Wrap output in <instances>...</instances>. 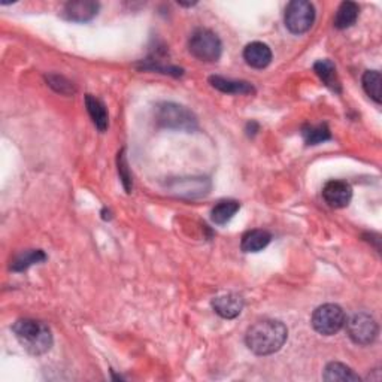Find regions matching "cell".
<instances>
[{"label":"cell","instance_id":"9c48e42d","mask_svg":"<svg viewBox=\"0 0 382 382\" xmlns=\"http://www.w3.org/2000/svg\"><path fill=\"white\" fill-rule=\"evenodd\" d=\"M99 3L90 2V0H78V2H69L65 6L63 15L65 19L76 21V23H85L90 21L93 16L98 15Z\"/></svg>","mask_w":382,"mask_h":382},{"label":"cell","instance_id":"5b68a950","mask_svg":"<svg viewBox=\"0 0 382 382\" xmlns=\"http://www.w3.org/2000/svg\"><path fill=\"white\" fill-rule=\"evenodd\" d=\"M311 323L319 335L333 336L337 332H341L346 323L345 312L341 306L335 305V303H326V305L314 311Z\"/></svg>","mask_w":382,"mask_h":382},{"label":"cell","instance_id":"2e32d148","mask_svg":"<svg viewBox=\"0 0 382 382\" xmlns=\"http://www.w3.org/2000/svg\"><path fill=\"white\" fill-rule=\"evenodd\" d=\"M85 106H87V111H89L94 126L98 127L100 132H105L108 127V112H106L105 105H103L99 99H95L94 95L87 94L85 95Z\"/></svg>","mask_w":382,"mask_h":382},{"label":"cell","instance_id":"7c38bea8","mask_svg":"<svg viewBox=\"0 0 382 382\" xmlns=\"http://www.w3.org/2000/svg\"><path fill=\"white\" fill-rule=\"evenodd\" d=\"M272 240V234L266 230H249L242 236L240 248L244 253H258Z\"/></svg>","mask_w":382,"mask_h":382},{"label":"cell","instance_id":"5bb4252c","mask_svg":"<svg viewBox=\"0 0 382 382\" xmlns=\"http://www.w3.org/2000/svg\"><path fill=\"white\" fill-rule=\"evenodd\" d=\"M314 71L326 87L336 93H341V81L336 72V66L330 60H319L314 65Z\"/></svg>","mask_w":382,"mask_h":382},{"label":"cell","instance_id":"ac0fdd59","mask_svg":"<svg viewBox=\"0 0 382 382\" xmlns=\"http://www.w3.org/2000/svg\"><path fill=\"white\" fill-rule=\"evenodd\" d=\"M239 207L240 205L236 201H221L212 207L211 218L215 224L223 225L233 218L234 214L239 211Z\"/></svg>","mask_w":382,"mask_h":382},{"label":"cell","instance_id":"3957f363","mask_svg":"<svg viewBox=\"0 0 382 382\" xmlns=\"http://www.w3.org/2000/svg\"><path fill=\"white\" fill-rule=\"evenodd\" d=\"M188 49L191 56L202 62L212 63L221 57L223 45L220 38L207 29H197L188 41Z\"/></svg>","mask_w":382,"mask_h":382},{"label":"cell","instance_id":"9a60e30c","mask_svg":"<svg viewBox=\"0 0 382 382\" xmlns=\"http://www.w3.org/2000/svg\"><path fill=\"white\" fill-rule=\"evenodd\" d=\"M323 379L328 382H352L360 381V377L357 373H354V370L346 366V364L333 361L326 366Z\"/></svg>","mask_w":382,"mask_h":382},{"label":"cell","instance_id":"ba28073f","mask_svg":"<svg viewBox=\"0 0 382 382\" xmlns=\"http://www.w3.org/2000/svg\"><path fill=\"white\" fill-rule=\"evenodd\" d=\"M323 197L328 206L341 210V207L350 205L352 197V188L348 182L345 181H328L323 188Z\"/></svg>","mask_w":382,"mask_h":382},{"label":"cell","instance_id":"e0dca14e","mask_svg":"<svg viewBox=\"0 0 382 382\" xmlns=\"http://www.w3.org/2000/svg\"><path fill=\"white\" fill-rule=\"evenodd\" d=\"M359 5L354 3V2H342L341 6L337 8V12L335 15V27L344 30V29H348L351 25L357 21L359 19Z\"/></svg>","mask_w":382,"mask_h":382},{"label":"cell","instance_id":"7402d4cb","mask_svg":"<svg viewBox=\"0 0 382 382\" xmlns=\"http://www.w3.org/2000/svg\"><path fill=\"white\" fill-rule=\"evenodd\" d=\"M118 155H120V157H118V172H120L121 178H123L126 190L130 191V188H132V179H130L128 173H127V163H126V159H124V154L121 153Z\"/></svg>","mask_w":382,"mask_h":382},{"label":"cell","instance_id":"30bf717a","mask_svg":"<svg viewBox=\"0 0 382 382\" xmlns=\"http://www.w3.org/2000/svg\"><path fill=\"white\" fill-rule=\"evenodd\" d=\"M212 308L215 314H218L221 318L233 319L240 315L242 309H244V299L239 294H225L212 300Z\"/></svg>","mask_w":382,"mask_h":382},{"label":"cell","instance_id":"7a4b0ae2","mask_svg":"<svg viewBox=\"0 0 382 382\" xmlns=\"http://www.w3.org/2000/svg\"><path fill=\"white\" fill-rule=\"evenodd\" d=\"M12 332L23 348L33 355L45 354L53 345V335H51L49 327L38 319H19L14 324Z\"/></svg>","mask_w":382,"mask_h":382},{"label":"cell","instance_id":"ffe728a7","mask_svg":"<svg viewBox=\"0 0 382 382\" xmlns=\"http://www.w3.org/2000/svg\"><path fill=\"white\" fill-rule=\"evenodd\" d=\"M45 254L42 253L41 249H30V251H24L19 257L14 260V263L11 265V269L15 272H21L25 271V269L30 267L34 263H39L45 260Z\"/></svg>","mask_w":382,"mask_h":382},{"label":"cell","instance_id":"52a82bcc","mask_svg":"<svg viewBox=\"0 0 382 382\" xmlns=\"http://www.w3.org/2000/svg\"><path fill=\"white\" fill-rule=\"evenodd\" d=\"M346 324V330H348V336L351 341L357 345H370L378 336V324L369 314H355L351 317V319Z\"/></svg>","mask_w":382,"mask_h":382},{"label":"cell","instance_id":"6da1fadb","mask_svg":"<svg viewBox=\"0 0 382 382\" xmlns=\"http://www.w3.org/2000/svg\"><path fill=\"white\" fill-rule=\"evenodd\" d=\"M286 337H289V330L284 323L278 319H263L257 321L248 328L245 342L254 354L271 355L282 348Z\"/></svg>","mask_w":382,"mask_h":382},{"label":"cell","instance_id":"8fae6325","mask_svg":"<svg viewBox=\"0 0 382 382\" xmlns=\"http://www.w3.org/2000/svg\"><path fill=\"white\" fill-rule=\"evenodd\" d=\"M244 58L248 66L265 69L272 62V51L263 42H251L244 49Z\"/></svg>","mask_w":382,"mask_h":382},{"label":"cell","instance_id":"4fadbf2b","mask_svg":"<svg viewBox=\"0 0 382 382\" xmlns=\"http://www.w3.org/2000/svg\"><path fill=\"white\" fill-rule=\"evenodd\" d=\"M210 82L221 93L225 94H249L254 93V87L247 81H234V80H225L223 76H211Z\"/></svg>","mask_w":382,"mask_h":382},{"label":"cell","instance_id":"8992f818","mask_svg":"<svg viewBox=\"0 0 382 382\" xmlns=\"http://www.w3.org/2000/svg\"><path fill=\"white\" fill-rule=\"evenodd\" d=\"M285 25L291 33L308 32L315 20V8L306 0H293L285 8Z\"/></svg>","mask_w":382,"mask_h":382},{"label":"cell","instance_id":"277c9868","mask_svg":"<svg viewBox=\"0 0 382 382\" xmlns=\"http://www.w3.org/2000/svg\"><path fill=\"white\" fill-rule=\"evenodd\" d=\"M155 120L161 127L175 130H193L197 126L196 117L187 108L170 102L160 103L155 109Z\"/></svg>","mask_w":382,"mask_h":382},{"label":"cell","instance_id":"44dd1931","mask_svg":"<svg viewBox=\"0 0 382 382\" xmlns=\"http://www.w3.org/2000/svg\"><path fill=\"white\" fill-rule=\"evenodd\" d=\"M363 89L377 103H381V74L378 71H368L363 75Z\"/></svg>","mask_w":382,"mask_h":382},{"label":"cell","instance_id":"d6986e66","mask_svg":"<svg viewBox=\"0 0 382 382\" xmlns=\"http://www.w3.org/2000/svg\"><path fill=\"white\" fill-rule=\"evenodd\" d=\"M302 136L308 145H318L328 141V139L332 137V133H330V130L326 124H317V126L303 127Z\"/></svg>","mask_w":382,"mask_h":382}]
</instances>
